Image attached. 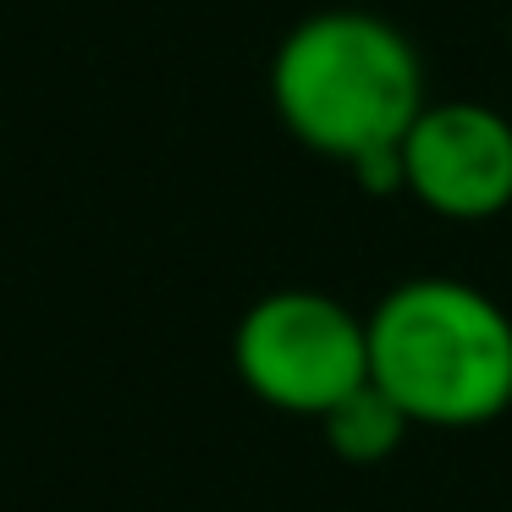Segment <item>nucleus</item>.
<instances>
[{"label": "nucleus", "mask_w": 512, "mask_h": 512, "mask_svg": "<svg viewBox=\"0 0 512 512\" xmlns=\"http://www.w3.org/2000/svg\"><path fill=\"white\" fill-rule=\"evenodd\" d=\"M369 380L430 430H474L512 408V314L452 276L391 287L364 320Z\"/></svg>", "instance_id": "nucleus-1"}, {"label": "nucleus", "mask_w": 512, "mask_h": 512, "mask_svg": "<svg viewBox=\"0 0 512 512\" xmlns=\"http://www.w3.org/2000/svg\"><path fill=\"white\" fill-rule=\"evenodd\" d=\"M270 100L298 144L353 166L408 138L424 111V61L375 12H314L270 61Z\"/></svg>", "instance_id": "nucleus-2"}, {"label": "nucleus", "mask_w": 512, "mask_h": 512, "mask_svg": "<svg viewBox=\"0 0 512 512\" xmlns=\"http://www.w3.org/2000/svg\"><path fill=\"white\" fill-rule=\"evenodd\" d=\"M232 358L259 402L320 419L369 380V331L347 303L281 287L237 320Z\"/></svg>", "instance_id": "nucleus-3"}, {"label": "nucleus", "mask_w": 512, "mask_h": 512, "mask_svg": "<svg viewBox=\"0 0 512 512\" xmlns=\"http://www.w3.org/2000/svg\"><path fill=\"white\" fill-rule=\"evenodd\" d=\"M402 177L446 221H490L512 204V116L479 100L424 105L402 138Z\"/></svg>", "instance_id": "nucleus-4"}, {"label": "nucleus", "mask_w": 512, "mask_h": 512, "mask_svg": "<svg viewBox=\"0 0 512 512\" xmlns=\"http://www.w3.org/2000/svg\"><path fill=\"white\" fill-rule=\"evenodd\" d=\"M320 430H325V446H331L342 463L375 468V463H386V457H397V446L408 441L413 419L375 386V380H364V386L347 391L331 413H320Z\"/></svg>", "instance_id": "nucleus-5"}]
</instances>
